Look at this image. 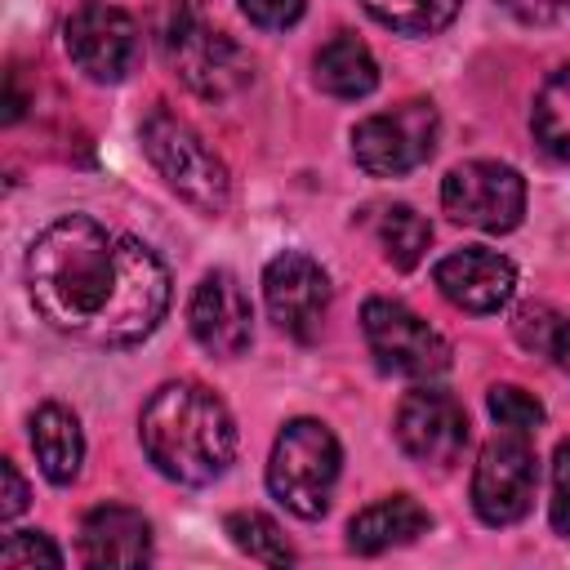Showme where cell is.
Masks as SVG:
<instances>
[{
	"label": "cell",
	"instance_id": "cell-8",
	"mask_svg": "<svg viewBox=\"0 0 570 570\" xmlns=\"http://www.w3.org/2000/svg\"><path fill=\"white\" fill-rule=\"evenodd\" d=\"M361 330L374 361L401 379H432L450 365V343L396 298H370L361 307Z\"/></svg>",
	"mask_w": 570,
	"mask_h": 570
},
{
	"label": "cell",
	"instance_id": "cell-1",
	"mask_svg": "<svg viewBox=\"0 0 570 570\" xmlns=\"http://www.w3.org/2000/svg\"><path fill=\"white\" fill-rule=\"evenodd\" d=\"M27 294L58 334L134 347L169 312V267L151 245L89 214H62L27 249Z\"/></svg>",
	"mask_w": 570,
	"mask_h": 570
},
{
	"label": "cell",
	"instance_id": "cell-2",
	"mask_svg": "<svg viewBox=\"0 0 570 570\" xmlns=\"http://www.w3.org/2000/svg\"><path fill=\"white\" fill-rule=\"evenodd\" d=\"M138 436L160 476L178 485H209L236 459V423L218 392L178 379L165 383L138 419Z\"/></svg>",
	"mask_w": 570,
	"mask_h": 570
},
{
	"label": "cell",
	"instance_id": "cell-26",
	"mask_svg": "<svg viewBox=\"0 0 570 570\" xmlns=\"http://www.w3.org/2000/svg\"><path fill=\"white\" fill-rule=\"evenodd\" d=\"M548 517H552V530L561 539H570V441H561L557 454H552V503H548Z\"/></svg>",
	"mask_w": 570,
	"mask_h": 570
},
{
	"label": "cell",
	"instance_id": "cell-29",
	"mask_svg": "<svg viewBox=\"0 0 570 570\" xmlns=\"http://www.w3.org/2000/svg\"><path fill=\"white\" fill-rule=\"evenodd\" d=\"M499 4L521 22H552V18L570 13V0H499Z\"/></svg>",
	"mask_w": 570,
	"mask_h": 570
},
{
	"label": "cell",
	"instance_id": "cell-13",
	"mask_svg": "<svg viewBox=\"0 0 570 570\" xmlns=\"http://www.w3.org/2000/svg\"><path fill=\"white\" fill-rule=\"evenodd\" d=\"M187 325H191V338L209 352V356H240L254 338V312H249V298L240 289V281L232 272H205L200 285L191 289V303H187Z\"/></svg>",
	"mask_w": 570,
	"mask_h": 570
},
{
	"label": "cell",
	"instance_id": "cell-18",
	"mask_svg": "<svg viewBox=\"0 0 570 570\" xmlns=\"http://www.w3.org/2000/svg\"><path fill=\"white\" fill-rule=\"evenodd\" d=\"M312 80L316 89H325L330 98H365L374 94L379 85V62L374 53L365 49V40L356 36H334L316 49V62H312Z\"/></svg>",
	"mask_w": 570,
	"mask_h": 570
},
{
	"label": "cell",
	"instance_id": "cell-19",
	"mask_svg": "<svg viewBox=\"0 0 570 570\" xmlns=\"http://www.w3.org/2000/svg\"><path fill=\"white\" fill-rule=\"evenodd\" d=\"M530 129H534V142L552 160H566L570 165V62L557 67L539 85L534 107H530Z\"/></svg>",
	"mask_w": 570,
	"mask_h": 570
},
{
	"label": "cell",
	"instance_id": "cell-16",
	"mask_svg": "<svg viewBox=\"0 0 570 570\" xmlns=\"http://www.w3.org/2000/svg\"><path fill=\"white\" fill-rule=\"evenodd\" d=\"M432 517L419 499L410 494H392V499H379L370 508H361L352 521H347V548L361 552V557H379L387 548H405L414 543L419 534H428Z\"/></svg>",
	"mask_w": 570,
	"mask_h": 570
},
{
	"label": "cell",
	"instance_id": "cell-14",
	"mask_svg": "<svg viewBox=\"0 0 570 570\" xmlns=\"http://www.w3.org/2000/svg\"><path fill=\"white\" fill-rule=\"evenodd\" d=\"M432 281L459 312H472V316H490L508 307L517 294V267L499 249H485V245H463L445 254Z\"/></svg>",
	"mask_w": 570,
	"mask_h": 570
},
{
	"label": "cell",
	"instance_id": "cell-6",
	"mask_svg": "<svg viewBox=\"0 0 570 570\" xmlns=\"http://www.w3.org/2000/svg\"><path fill=\"white\" fill-rule=\"evenodd\" d=\"M441 116L428 98H410L392 111H374L352 129V156L370 178H401L436 151Z\"/></svg>",
	"mask_w": 570,
	"mask_h": 570
},
{
	"label": "cell",
	"instance_id": "cell-12",
	"mask_svg": "<svg viewBox=\"0 0 570 570\" xmlns=\"http://www.w3.org/2000/svg\"><path fill=\"white\" fill-rule=\"evenodd\" d=\"M263 298H267L272 321L289 338L312 343L330 312V276L312 254L285 249L263 267Z\"/></svg>",
	"mask_w": 570,
	"mask_h": 570
},
{
	"label": "cell",
	"instance_id": "cell-15",
	"mask_svg": "<svg viewBox=\"0 0 570 570\" xmlns=\"http://www.w3.org/2000/svg\"><path fill=\"white\" fill-rule=\"evenodd\" d=\"M80 557L85 566H142L151 561V525L138 508L98 503L80 521Z\"/></svg>",
	"mask_w": 570,
	"mask_h": 570
},
{
	"label": "cell",
	"instance_id": "cell-9",
	"mask_svg": "<svg viewBox=\"0 0 570 570\" xmlns=\"http://www.w3.org/2000/svg\"><path fill=\"white\" fill-rule=\"evenodd\" d=\"M534 481H539V468H534L530 432L503 428L499 436L485 441V450L476 459V472H472V508H476V517L485 525L521 521L530 512Z\"/></svg>",
	"mask_w": 570,
	"mask_h": 570
},
{
	"label": "cell",
	"instance_id": "cell-5",
	"mask_svg": "<svg viewBox=\"0 0 570 570\" xmlns=\"http://www.w3.org/2000/svg\"><path fill=\"white\" fill-rule=\"evenodd\" d=\"M165 58L183 76V85L200 98H232L249 80V58L191 4L178 0L165 18Z\"/></svg>",
	"mask_w": 570,
	"mask_h": 570
},
{
	"label": "cell",
	"instance_id": "cell-4",
	"mask_svg": "<svg viewBox=\"0 0 570 570\" xmlns=\"http://www.w3.org/2000/svg\"><path fill=\"white\" fill-rule=\"evenodd\" d=\"M338 463H343L338 441L321 419H289L276 432V445H272V459H267V490L294 517L316 521L330 508Z\"/></svg>",
	"mask_w": 570,
	"mask_h": 570
},
{
	"label": "cell",
	"instance_id": "cell-7",
	"mask_svg": "<svg viewBox=\"0 0 570 570\" xmlns=\"http://www.w3.org/2000/svg\"><path fill=\"white\" fill-rule=\"evenodd\" d=\"M441 205L476 232H512L525 214V178L499 160H463L441 183Z\"/></svg>",
	"mask_w": 570,
	"mask_h": 570
},
{
	"label": "cell",
	"instance_id": "cell-28",
	"mask_svg": "<svg viewBox=\"0 0 570 570\" xmlns=\"http://www.w3.org/2000/svg\"><path fill=\"white\" fill-rule=\"evenodd\" d=\"M0 481H4V490H0V517L13 521V517L27 508V481H22V472H18L13 459L0 463Z\"/></svg>",
	"mask_w": 570,
	"mask_h": 570
},
{
	"label": "cell",
	"instance_id": "cell-10",
	"mask_svg": "<svg viewBox=\"0 0 570 570\" xmlns=\"http://www.w3.org/2000/svg\"><path fill=\"white\" fill-rule=\"evenodd\" d=\"M62 45L94 85H120L142 58L138 22L116 4H80L62 27Z\"/></svg>",
	"mask_w": 570,
	"mask_h": 570
},
{
	"label": "cell",
	"instance_id": "cell-23",
	"mask_svg": "<svg viewBox=\"0 0 570 570\" xmlns=\"http://www.w3.org/2000/svg\"><path fill=\"white\" fill-rule=\"evenodd\" d=\"M223 530L232 534V543L245 557H254L263 566H294V548L285 543V534H281V525L272 517H263V512H232L223 521Z\"/></svg>",
	"mask_w": 570,
	"mask_h": 570
},
{
	"label": "cell",
	"instance_id": "cell-24",
	"mask_svg": "<svg viewBox=\"0 0 570 570\" xmlns=\"http://www.w3.org/2000/svg\"><path fill=\"white\" fill-rule=\"evenodd\" d=\"M485 405H490L494 423H499V428H512V432H530V428L543 423L539 396L525 392V387H517V383H494L490 396H485Z\"/></svg>",
	"mask_w": 570,
	"mask_h": 570
},
{
	"label": "cell",
	"instance_id": "cell-20",
	"mask_svg": "<svg viewBox=\"0 0 570 570\" xmlns=\"http://www.w3.org/2000/svg\"><path fill=\"white\" fill-rule=\"evenodd\" d=\"M374 236H379L383 258H387L396 272L419 267V258H423L428 245H432V227H428V218L414 214L410 205H383L379 218H374Z\"/></svg>",
	"mask_w": 570,
	"mask_h": 570
},
{
	"label": "cell",
	"instance_id": "cell-21",
	"mask_svg": "<svg viewBox=\"0 0 570 570\" xmlns=\"http://www.w3.org/2000/svg\"><path fill=\"white\" fill-rule=\"evenodd\" d=\"M512 334L525 352L548 356L561 374H570V321L561 312H552L548 303H525L512 316Z\"/></svg>",
	"mask_w": 570,
	"mask_h": 570
},
{
	"label": "cell",
	"instance_id": "cell-22",
	"mask_svg": "<svg viewBox=\"0 0 570 570\" xmlns=\"http://www.w3.org/2000/svg\"><path fill=\"white\" fill-rule=\"evenodd\" d=\"M361 4L374 22L405 31V36H436L463 9V0H361Z\"/></svg>",
	"mask_w": 570,
	"mask_h": 570
},
{
	"label": "cell",
	"instance_id": "cell-27",
	"mask_svg": "<svg viewBox=\"0 0 570 570\" xmlns=\"http://www.w3.org/2000/svg\"><path fill=\"white\" fill-rule=\"evenodd\" d=\"M240 4V13L254 22V27H263V31H285V27H294L298 18H303V9H307V0H236Z\"/></svg>",
	"mask_w": 570,
	"mask_h": 570
},
{
	"label": "cell",
	"instance_id": "cell-25",
	"mask_svg": "<svg viewBox=\"0 0 570 570\" xmlns=\"http://www.w3.org/2000/svg\"><path fill=\"white\" fill-rule=\"evenodd\" d=\"M0 566L9 570H31V566H62V552L53 548L49 534L40 530H13L0 548Z\"/></svg>",
	"mask_w": 570,
	"mask_h": 570
},
{
	"label": "cell",
	"instance_id": "cell-11",
	"mask_svg": "<svg viewBox=\"0 0 570 570\" xmlns=\"http://www.w3.org/2000/svg\"><path fill=\"white\" fill-rule=\"evenodd\" d=\"M396 445L432 472H450L468 445V414L441 387H414L396 405Z\"/></svg>",
	"mask_w": 570,
	"mask_h": 570
},
{
	"label": "cell",
	"instance_id": "cell-3",
	"mask_svg": "<svg viewBox=\"0 0 570 570\" xmlns=\"http://www.w3.org/2000/svg\"><path fill=\"white\" fill-rule=\"evenodd\" d=\"M142 151L151 160V169L200 214H223L227 200H232V178H227V165L223 156L183 120L174 116L169 107H151L142 129Z\"/></svg>",
	"mask_w": 570,
	"mask_h": 570
},
{
	"label": "cell",
	"instance_id": "cell-17",
	"mask_svg": "<svg viewBox=\"0 0 570 570\" xmlns=\"http://www.w3.org/2000/svg\"><path fill=\"white\" fill-rule=\"evenodd\" d=\"M31 450H36V463L40 472L53 481V485H71L80 476V463H85V432H80V419L58 405V401H45L36 414H31Z\"/></svg>",
	"mask_w": 570,
	"mask_h": 570
}]
</instances>
